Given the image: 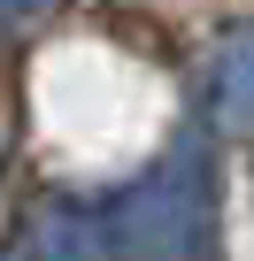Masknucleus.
<instances>
[{"label": "nucleus", "mask_w": 254, "mask_h": 261, "mask_svg": "<svg viewBox=\"0 0 254 261\" xmlns=\"http://www.w3.org/2000/svg\"><path fill=\"white\" fill-rule=\"evenodd\" d=\"M39 16H54V0H0V39H16V31H31Z\"/></svg>", "instance_id": "4"}, {"label": "nucleus", "mask_w": 254, "mask_h": 261, "mask_svg": "<svg viewBox=\"0 0 254 261\" xmlns=\"http://www.w3.org/2000/svg\"><path fill=\"white\" fill-rule=\"evenodd\" d=\"M0 261H108V223H100V207L47 200Z\"/></svg>", "instance_id": "2"}, {"label": "nucleus", "mask_w": 254, "mask_h": 261, "mask_svg": "<svg viewBox=\"0 0 254 261\" xmlns=\"http://www.w3.org/2000/svg\"><path fill=\"white\" fill-rule=\"evenodd\" d=\"M208 108L223 123H254V23L223 31V46L208 54Z\"/></svg>", "instance_id": "3"}, {"label": "nucleus", "mask_w": 254, "mask_h": 261, "mask_svg": "<svg viewBox=\"0 0 254 261\" xmlns=\"http://www.w3.org/2000/svg\"><path fill=\"white\" fill-rule=\"evenodd\" d=\"M0 146H8V139H0Z\"/></svg>", "instance_id": "5"}, {"label": "nucleus", "mask_w": 254, "mask_h": 261, "mask_svg": "<svg viewBox=\"0 0 254 261\" xmlns=\"http://www.w3.org/2000/svg\"><path fill=\"white\" fill-rule=\"evenodd\" d=\"M108 261H216V154L208 139H177L123 200L100 207Z\"/></svg>", "instance_id": "1"}]
</instances>
